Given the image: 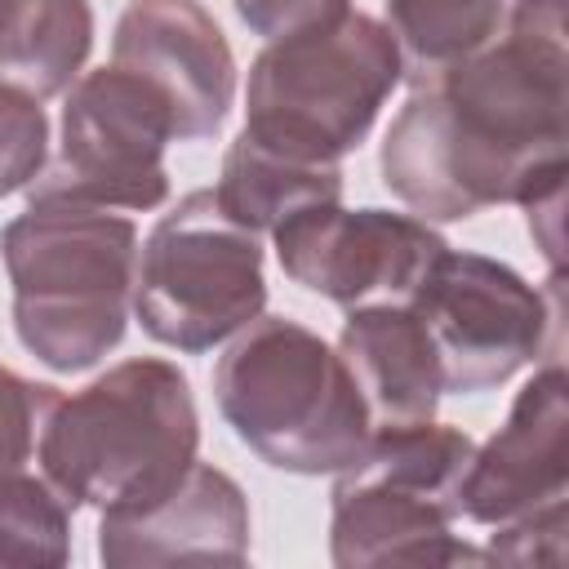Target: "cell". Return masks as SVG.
<instances>
[{
	"instance_id": "1",
	"label": "cell",
	"mask_w": 569,
	"mask_h": 569,
	"mask_svg": "<svg viewBox=\"0 0 569 569\" xmlns=\"http://www.w3.org/2000/svg\"><path fill=\"white\" fill-rule=\"evenodd\" d=\"M565 0H511L507 31L409 89L382 133V187L422 222L516 204L565 169Z\"/></svg>"
},
{
	"instance_id": "2",
	"label": "cell",
	"mask_w": 569,
	"mask_h": 569,
	"mask_svg": "<svg viewBox=\"0 0 569 569\" xmlns=\"http://www.w3.org/2000/svg\"><path fill=\"white\" fill-rule=\"evenodd\" d=\"M200 449V413L187 373L160 356H133L49 409L36 458L76 507L129 511L160 498Z\"/></svg>"
},
{
	"instance_id": "3",
	"label": "cell",
	"mask_w": 569,
	"mask_h": 569,
	"mask_svg": "<svg viewBox=\"0 0 569 569\" xmlns=\"http://www.w3.org/2000/svg\"><path fill=\"white\" fill-rule=\"evenodd\" d=\"M0 258L13 284V333L40 365L80 373L120 347L133 311V218L102 204L31 200L4 222Z\"/></svg>"
},
{
	"instance_id": "4",
	"label": "cell",
	"mask_w": 569,
	"mask_h": 569,
	"mask_svg": "<svg viewBox=\"0 0 569 569\" xmlns=\"http://www.w3.org/2000/svg\"><path fill=\"white\" fill-rule=\"evenodd\" d=\"M213 400L240 445L293 476H333L369 440V409L338 351L289 316H253L213 365Z\"/></svg>"
},
{
	"instance_id": "5",
	"label": "cell",
	"mask_w": 569,
	"mask_h": 569,
	"mask_svg": "<svg viewBox=\"0 0 569 569\" xmlns=\"http://www.w3.org/2000/svg\"><path fill=\"white\" fill-rule=\"evenodd\" d=\"M476 440L436 418L373 427L365 449L333 471L329 556L338 569L373 565H489L485 547L453 533L458 489Z\"/></svg>"
},
{
	"instance_id": "6",
	"label": "cell",
	"mask_w": 569,
	"mask_h": 569,
	"mask_svg": "<svg viewBox=\"0 0 569 569\" xmlns=\"http://www.w3.org/2000/svg\"><path fill=\"white\" fill-rule=\"evenodd\" d=\"M400 80L405 67L387 22L351 9L329 27L271 40L249 62L240 133L307 164H342Z\"/></svg>"
},
{
	"instance_id": "7",
	"label": "cell",
	"mask_w": 569,
	"mask_h": 569,
	"mask_svg": "<svg viewBox=\"0 0 569 569\" xmlns=\"http://www.w3.org/2000/svg\"><path fill=\"white\" fill-rule=\"evenodd\" d=\"M267 307L262 244L227 218L213 187L187 191L142 240L133 316L147 338L182 356L213 351Z\"/></svg>"
},
{
	"instance_id": "8",
	"label": "cell",
	"mask_w": 569,
	"mask_h": 569,
	"mask_svg": "<svg viewBox=\"0 0 569 569\" xmlns=\"http://www.w3.org/2000/svg\"><path fill=\"white\" fill-rule=\"evenodd\" d=\"M169 142L173 120L156 89L116 62L80 71L62 93L58 151L31 178L27 200L156 209L169 200Z\"/></svg>"
},
{
	"instance_id": "9",
	"label": "cell",
	"mask_w": 569,
	"mask_h": 569,
	"mask_svg": "<svg viewBox=\"0 0 569 569\" xmlns=\"http://www.w3.org/2000/svg\"><path fill=\"white\" fill-rule=\"evenodd\" d=\"M556 284L560 271H551V289L542 293L516 267L489 253L445 249L413 293V311L431 333L445 391L480 396L533 365L560 320Z\"/></svg>"
},
{
	"instance_id": "10",
	"label": "cell",
	"mask_w": 569,
	"mask_h": 569,
	"mask_svg": "<svg viewBox=\"0 0 569 569\" xmlns=\"http://www.w3.org/2000/svg\"><path fill=\"white\" fill-rule=\"evenodd\" d=\"M280 271L338 302V307H369V302H413L449 240L422 222L418 213L396 209H342L307 204L289 213L271 231Z\"/></svg>"
},
{
	"instance_id": "11",
	"label": "cell",
	"mask_w": 569,
	"mask_h": 569,
	"mask_svg": "<svg viewBox=\"0 0 569 569\" xmlns=\"http://www.w3.org/2000/svg\"><path fill=\"white\" fill-rule=\"evenodd\" d=\"M111 62L169 107L178 142H204L236 102V53L200 0H129L111 31Z\"/></svg>"
},
{
	"instance_id": "12",
	"label": "cell",
	"mask_w": 569,
	"mask_h": 569,
	"mask_svg": "<svg viewBox=\"0 0 569 569\" xmlns=\"http://www.w3.org/2000/svg\"><path fill=\"white\" fill-rule=\"evenodd\" d=\"M569 493V378L547 360L511 400L507 422L476 445L458 507L476 525H507Z\"/></svg>"
},
{
	"instance_id": "13",
	"label": "cell",
	"mask_w": 569,
	"mask_h": 569,
	"mask_svg": "<svg viewBox=\"0 0 569 569\" xmlns=\"http://www.w3.org/2000/svg\"><path fill=\"white\" fill-rule=\"evenodd\" d=\"M98 560L107 569L138 565H244L249 560V498L213 462H191L178 485L160 498L102 511L98 520Z\"/></svg>"
},
{
	"instance_id": "14",
	"label": "cell",
	"mask_w": 569,
	"mask_h": 569,
	"mask_svg": "<svg viewBox=\"0 0 569 569\" xmlns=\"http://www.w3.org/2000/svg\"><path fill=\"white\" fill-rule=\"evenodd\" d=\"M333 351L347 365L373 427H409L436 418L445 378L413 302L347 307Z\"/></svg>"
},
{
	"instance_id": "15",
	"label": "cell",
	"mask_w": 569,
	"mask_h": 569,
	"mask_svg": "<svg viewBox=\"0 0 569 569\" xmlns=\"http://www.w3.org/2000/svg\"><path fill=\"white\" fill-rule=\"evenodd\" d=\"M93 49L89 0H0V84L44 102L71 89Z\"/></svg>"
},
{
	"instance_id": "16",
	"label": "cell",
	"mask_w": 569,
	"mask_h": 569,
	"mask_svg": "<svg viewBox=\"0 0 569 569\" xmlns=\"http://www.w3.org/2000/svg\"><path fill=\"white\" fill-rule=\"evenodd\" d=\"M213 196L227 209V218H236L253 236H271L289 213L342 200V164H307L236 133V142L222 156Z\"/></svg>"
},
{
	"instance_id": "17",
	"label": "cell",
	"mask_w": 569,
	"mask_h": 569,
	"mask_svg": "<svg viewBox=\"0 0 569 569\" xmlns=\"http://www.w3.org/2000/svg\"><path fill=\"white\" fill-rule=\"evenodd\" d=\"M507 13L511 0H387V31L396 36L409 89L498 40Z\"/></svg>"
},
{
	"instance_id": "18",
	"label": "cell",
	"mask_w": 569,
	"mask_h": 569,
	"mask_svg": "<svg viewBox=\"0 0 569 569\" xmlns=\"http://www.w3.org/2000/svg\"><path fill=\"white\" fill-rule=\"evenodd\" d=\"M71 560V502L22 467L0 471V569H62Z\"/></svg>"
},
{
	"instance_id": "19",
	"label": "cell",
	"mask_w": 569,
	"mask_h": 569,
	"mask_svg": "<svg viewBox=\"0 0 569 569\" xmlns=\"http://www.w3.org/2000/svg\"><path fill=\"white\" fill-rule=\"evenodd\" d=\"M49 160V116L36 98L0 84V200L27 191Z\"/></svg>"
},
{
	"instance_id": "20",
	"label": "cell",
	"mask_w": 569,
	"mask_h": 569,
	"mask_svg": "<svg viewBox=\"0 0 569 569\" xmlns=\"http://www.w3.org/2000/svg\"><path fill=\"white\" fill-rule=\"evenodd\" d=\"M58 396H62L58 387L22 378L18 369L0 365V471H13L36 453L40 427L58 405Z\"/></svg>"
},
{
	"instance_id": "21",
	"label": "cell",
	"mask_w": 569,
	"mask_h": 569,
	"mask_svg": "<svg viewBox=\"0 0 569 569\" xmlns=\"http://www.w3.org/2000/svg\"><path fill=\"white\" fill-rule=\"evenodd\" d=\"M565 525L569 507L551 502L520 520H507L489 533V565H565Z\"/></svg>"
},
{
	"instance_id": "22",
	"label": "cell",
	"mask_w": 569,
	"mask_h": 569,
	"mask_svg": "<svg viewBox=\"0 0 569 569\" xmlns=\"http://www.w3.org/2000/svg\"><path fill=\"white\" fill-rule=\"evenodd\" d=\"M231 4H236V18L267 44L329 27L342 13H351V0H231Z\"/></svg>"
},
{
	"instance_id": "23",
	"label": "cell",
	"mask_w": 569,
	"mask_h": 569,
	"mask_svg": "<svg viewBox=\"0 0 569 569\" xmlns=\"http://www.w3.org/2000/svg\"><path fill=\"white\" fill-rule=\"evenodd\" d=\"M565 173H569V164L565 169H551L547 178H538L516 204L525 209V218H529V236L538 240V249L547 253V262H551V271H560V209H565Z\"/></svg>"
}]
</instances>
